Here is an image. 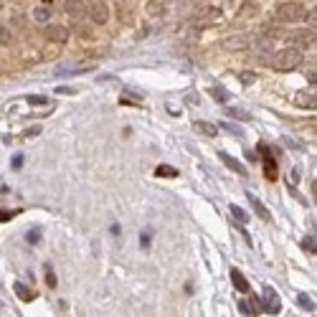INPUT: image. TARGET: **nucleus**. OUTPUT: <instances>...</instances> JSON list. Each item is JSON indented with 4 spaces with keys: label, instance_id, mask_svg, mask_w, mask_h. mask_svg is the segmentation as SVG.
Wrapping results in <instances>:
<instances>
[{
    "label": "nucleus",
    "instance_id": "nucleus-1",
    "mask_svg": "<svg viewBox=\"0 0 317 317\" xmlns=\"http://www.w3.org/2000/svg\"><path fill=\"white\" fill-rule=\"evenodd\" d=\"M300 64H302L300 46H287V49H282L271 56V66H274L277 71H294Z\"/></svg>",
    "mask_w": 317,
    "mask_h": 317
},
{
    "label": "nucleus",
    "instance_id": "nucleus-2",
    "mask_svg": "<svg viewBox=\"0 0 317 317\" xmlns=\"http://www.w3.org/2000/svg\"><path fill=\"white\" fill-rule=\"evenodd\" d=\"M307 16H310V10L302 3H282L274 10V18L279 23H302V20H307Z\"/></svg>",
    "mask_w": 317,
    "mask_h": 317
},
{
    "label": "nucleus",
    "instance_id": "nucleus-3",
    "mask_svg": "<svg viewBox=\"0 0 317 317\" xmlns=\"http://www.w3.org/2000/svg\"><path fill=\"white\" fill-rule=\"evenodd\" d=\"M262 302H264V307H267L271 315H279V312H282V302H279V294H277L274 287H264Z\"/></svg>",
    "mask_w": 317,
    "mask_h": 317
},
{
    "label": "nucleus",
    "instance_id": "nucleus-4",
    "mask_svg": "<svg viewBox=\"0 0 317 317\" xmlns=\"http://www.w3.org/2000/svg\"><path fill=\"white\" fill-rule=\"evenodd\" d=\"M43 36H46V41H51V43H66L69 41V31H66L64 26H46L43 28Z\"/></svg>",
    "mask_w": 317,
    "mask_h": 317
},
{
    "label": "nucleus",
    "instance_id": "nucleus-5",
    "mask_svg": "<svg viewBox=\"0 0 317 317\" xmlns=\"http://www.w3.org/2000/svg\"><path fill=\"white\" fill-rule=\"evenodd\" d=\"M89 18H92L97 26H104L107 20H109V10H107V5H104V3H94L92 8H89Z\"/></svg>",
    "mask_w": 317,
    "mask_h": 317
},
{
    "label": "nucleus",
    "instance_id": "nucleus-6",
    "mask_svg": "<svg viewBox=\"0 0 317 317\" xmlns=\"http://www.w3.org/2000/svg\"><path fill=\"white\" fill-rule=\"evenodd\" d=\"M64 10L69 13V18L71 20H79L84 13H89L86 10V5H84V0H66V5H64Z\"/></svg>",
    "mask_w": 317,
    "mask_h": 317
},
{
    "label": "nucleus",
    "instance_id": "nucleus-7",
    "mask_svg": "<svg viewBox=\"0 0 317 317\" xmlns=\"http://www.w3.org/2000/svg\"><path fill=\"white\" fill-rule=\"evenodd\" d=\"M193 130L198 132V134H203V137H216L218 134V127L213 122H206V119H196L193 122Z\"/></svg>",
    "mask_w": 317,
    "mask_h": 317
},
{
    "label": "nucleus",
    "instance_id": "nucleus-8",
    "mask_svg": "<svg viewBox=\"0 0 317 317\" xmlns=\"http://www.w3.org/2000/svg\"><path fill=\"white\" fill-rule=\"evenodd\" d=\"M292 41L300 43V46H310L315 43V33L310 28H300V31H292Z\"/></svg>",
    "mask_w": 317,
    "mask_h": 317
},
{
    "label": "nucleus",
    "instance_id": "nucleus-9",
    "mask_svg": "<svg viewBox=\"0 0 317 317\" xmlns=\"http://www.w3.org/2000/svg\"><path fill=\"white\" fill-rule=\"evenodd\" d=\"M294 104L302 107V109L317 107V94H312V92H297V94H294Z\"/></svg>",
    "mask_w": 317,
    "mask_h": 317
},
{
    "label": "nucleus",
    "instance_id": "nucleus-10",
    "mask_svg": "<svg viewBox=\"0 0 317 317\" xmlns=\"http://www.w3.org/2000/svg\"><path fill=\"white\" fill-rule=\"evenodd\" d=\"M246 198H249V203H251V208H254V213H256L259 218H264V221H269V218H271V213L267 211V206H264V203L259 200V198H256L254 193H249Z\"/></svg>",
    "mask_w": 317,
    "mask_h": 317
},
{
    "label": "nucleus",
    "instance_id": "nucleus-11",
    "mask_svg": "<svg viewBox=\"0 0 317 317\" xmlns=\"http://www.w3.org/2000/svg\"><path fill=\"white\" fill-rule=\"evenodd\" d=\"M218 157H221V163H223L226 167H231L234 173H239V175H244V173H246V167H244L239 160H236V157H231L229 152H218Z\"/></svg>",
    "mask_w": 317,
    "mask_h": 317
},
{
    "label": "nucleus",
    "instance_id": "nucleus-12",
    "mask_svg": "<svg viewBox=\"0 0 317 317\" xmlns=\"http://www.w3.org/2000/svg\"><path fill=\"white\" fill-rule=\"evenodd\" d=\"M231 279H234V287L239 289V292H244V294H251V287H249V282L244 279V274L239 269H231Z\"/></svg>",
    "mask_w": 317,
    "mask_h": 317
},
{
    "label": "nucleus",
    "instance_id": "nucleus-13",
    "mask_svg": "<svg viewBox=\"0 0 317 317\" xmlns=\"http://www.w3.org/2000/svg\"><path fill=\"white\" fill-rule=\"evenodd\" d=\"M239 310H241L244 315L256 317V315H259V302L251 297V294H249V300H241V302H239Z\"/></svg>",
    "mask_w": 317,
    "mask_h": 317
},
{
    "label": "nucleus",
    "instance_id": "nucleus-14",
    "mask_svg": "<svg viewBox=\"0 0 317 317\" xmlns=\"http://www.w3.org/2000/svg\"><path fill=\"white\" fill-rule=\"evenodd\" d=\"M13 289H16V294H18V297L20 300H23V302H31L33 297H36V294H33L26 284H23V282H16V284H13Z\"/></svg>",
    "mask_w": 317,
    "mask_h": 317
},
{
    "label": "nucleus",
    "instance_id": "nucleus-15",
    "mask_svg": "<svg viewBox=\"0 0 317 317\" xmlns=\"http://www.w3.org/2000/svg\"><path fill=\"white\" fill-rule=\"evenodd\" d=\"M33 18H36L38 23H46V20L51 18V8L49 5H38L36 10H33Z\"/></svg>",
    "mask_w": 317,
    "mask_h": 317
},
{
    "label": "nucleus",
    "instance_id": "nucleus-16",
    "mask_svg": "<svg viewBox=\"0 0 317 317\" xmlns=\"http://www.w3.org/2000/svg\"><path fill=\"white\" fill-rule=\"evenodd\" d=\"M229 211H231V216H234L236 221H239V223H246V221H249V213H246L241 206H236V203H231Z\"/></svg>",
    "mask_w": 317,
    "mask_h": 317
},
{
    "label": "nucleus",
    "instance_id": "nucleus-17",
    "mask_svg": "<svg viewBox=\"0 0 317 317\" xmlns=\"http://www.w3.org/2000/svg\"><path fill=\"white\" fill-rule=\"evenodd\" d=\"M155 175L157 178H178V170H175V167H170V165H157L155 167Z\"/></svg>",
    "mask_w": 317,
    "mask_h": 317
},
{
    "label": "nucleus",
    "instance_id": "nucleus-18",
    "mask_svg": "<svg viewBox=\"0 0 317 317\" xmlns=\"http://www.w3.org/2000/svg\"><path fill=\"white\" fill-rule=\"evenodd\" d=\"M226 115L234 117V119H241V122L251 119V115H249V112H244V109H239V107H229V109H226Z\"/></svg>",
    "mask_w": 317,
    "mask_h": 317
},
{
    "label": "nucleus",
    "instance_id": "nucleus-19",
    "mask_svg": "<svg viewBox=\"0 0 317 317\" xmlns=\"http://www.w3.org/2000/svg\"><path fill=\"white\" fill-rule=\"evenodd\" d=\"M264 167H267V178H269V180H274V178H277V163H274V157H269V155H267Z\"/></svg>",
    "mask_w": 317,
    "mask_h": 317
},
{
    "label": "nucleus",
    "instance_id": "nucleus-20",
    "mask_svg": "<svg viewBox=\"0 0 317 317\" xmlns=\"http://www.w3.org/2000/svg\"><path fill=\"white\" fill-rule=\"evenodd\" d=\"M297 304H300L302 310H310V312L315 310V302L307 297V294H297Z\"/></svg>",
    "mask_w": 317,
    "mask_h": 317
},
{
    "label": "nucleus",
    "instance_id": "nucleus-21",
    "mask_svg": "<svg viewBox=\"0 0 317 317\" xmlns=\"http://www.w3.org/2000/svg\"><path fill=\"white\" fill-rule=\"evenodd\" d=\"M302 249H304V251H310V254H317V239H315V236H307V239L302 241Z\"/></svg>",
    "mask_w": 317,
    "mask_h": 317
},
{
    "label": "nucleus",
    "instance_id": "nucleus-22",
    "mask_svg": "<svg viewBox=\"0 0 317 317\" xmlns=\"http://www.w3.org/2000/svg\"><path fill=\"white\" fill-rule=\"evenodd\" d=\"M256 49L262 51V53H271V38H267V36H262L256 41Z\"/></svg>",
    "mask_w": 317,
    "mask_h": 317
},
{
    "label": "nucleus",
    "instance_id": "nucleus-23",
    "mask_svg": "<svg viewBox=\"0 0 317 317\" xmlns=\"http://www.w3.org/2000/svg\"><path fill=\"white\" fill-rule=\"evenodd\" d=\"M43 271H46V284L53 289V287H56V274H53V267H51V264H43Z\"/></svg>",
    "mask_w": 317,
    "mask_h": 317
},
{
    "label": "nucleus",
    "instance_id": "nucleus-24",
    "mask_svg": "<svg viewBox=\"0 0 317 317\" xmlns=\"http://www.w3.org/2000/svg\"><path fill=\"white\" fill-rule=\"evenodd\" d=\"M211 97L216 99V101H226V99H229V94H226L223 86H213V89H211Z\"/></svg>",
    "mask_w": 317,
    "mask_h": 317
},
{
    "label": "nucleus",
    "instance_id": "nucleus-25",
    "mask_svg": "<svg viewBox=\"0 0 317 317\" xmlns=\"http://www.w3.org/2000/svg\"><path fill=\"white\" fill-rule=\"evenodd\" d=\"M26 101H28V104H33V107H46V104H49V99H46V97H36V94L26 97Z\"/></svg>",
    "mask_w": 317,
    "mask_h": 317
},
{
    "label": "nucleus",
    "instance_id": "nucleus-26",
    "mask_svg": "<svg viewBox=\"0 0 317 317\" xmlns=\"http://www.w3.org/2000/svg\"><path fill=\"white\" fill-rule=\"evenodd\" d=\"M226 46H229V49H241V46H249V41L246 38H229V41H226Z\"/></svg>",
    "mask_w": 317,
    "mask_h": 317
},
{
    "label": "nucleus",
    "instance_id": "nucleus-27",
    "mask_svg": "<svg viewBox=\"0 0 317 317\" xmlns=\"http://www.w3.org/2000/svg\"><path fill=\"white\" fill-rule=\"evenodd\" d=\"M307 23H310L312 28H317V8H312V10H310V16H307Z\"/></svg>",
    "mask_w": 317,
    "mask_h": 317
},
{
    "label": "nucleus",
    "instance_id": "nucleus-28",
    "mask_svg": "<svg viewBox=\"0 0 317 317\" xmlns=\"http://www.w3.org/2000/svg\"><path fill=\"white\" fill-rule=\"evenodd\" d=\"M38 239H41V231H38V229H33V231L28 234V241H31V244H38Z\"/></svg>",
    "mask_w": 317,
    "mask_h": 317
},
{
    "label": "nucleus",
    "instance_id": "nucleus-29",
    "mask_svg": "<svg viewBox=\"0 0 317 317\" xmlns=\"http://www.w3.org/2000/svg\"><path fill=\"white\" fill-rule=\"evenodd\" d=\"M140 244H142V246H150V234H147V231L140 234Z\"/></svg>",
    "mask_w": 317,
    "mask_h": 317
},
{
    "label": "nucleus",
    "instance_id": "nucleus-30",
    "mask_svg": "<svg viewBox=\"0 0 317 317\" xmlns=\"http://www.w3.org/2000/svg\"><path fill=\"white\" fill-rule=\"evenodd\" d=\"M38 132H41V127H31V130H26V137H36Z\"/></svg>",
    "mask_w": 317,
    "mask_h": 317
},
{
    "label": "nucleus",
    "instance_id": "nucleus-31",
    "mask_svg": "<svg viewBox=\"0 0 317 317\" xmlns=\"http://www.w3.org/2000/svg\"><path fill=\"white\" fill-rule=\"evenodd\" d=\"M10 218H13V213H10V211H3V213H0V221H10Z\"/></svg>",
    "mask_w": 317,
    "mask_h": 317
},
{
    "label": "nucleus",
    "instance_id": "nucleus-32",
    "mask_svg": "<svg viewBox=\"0 0 317 317\" xmlns=\"http://www.w3.org/2000/svg\"><path fill=\"white\" fill-rule=\"evenodd\" d=\"M20 165H23V157H20V155H18V157H13V167H16V170H18Z\"/></svg>",
    "mask_w": 317,
    "mask_h": 317
},
{
    "label": "nucleus",
    "instance_id": "nucleus-33",
    "mask_svg": "<svg viewBox=\"0 0 317 317\" xmlns=\"http://www.w3.org/2000/svg\"><path fill=\"white\" fill-rule=\"evenodd\" d=\"M56 94H76V92H74V89H69V86H66V89L61 86V89H59V92H56Z\"/></svg>",
    "mask_w": 317,
    "mask_h": 317
},
{
    "label": "nucleus",
    "instance_id": "nucleus-34",
    "mask_svg": "<svg viewBox=\"0 0 317 317\" xmlns=\"http://www.w3.org/2000/svg\"><path fill=\"white\" fill-rule=\"evenodd\" d=\"M0 33H3V36H0V41H3V43H8V41H10V36H8V31L3 28V31H0Z\"/></svg>",
    "mask_w": 317,
    "mask_h": 317
},
{
    "label": "nucleus",
    "instance_id": "nucleus-35",
    "mask_svg": "<svg viewBox=\"0 0 317 317\" xmlns=\"http://www.w3.org/2000/svg\"><path fill=\"white\" fill-rule=\"evenodd\" d=\"M312 188H315V198H317V180H315V183H312Z\"/></svg>",
    "mask_w": 317,
    "mask_h": 317
},
{
    "label": "nucleus",
    "instance_id": "nucleus-36",
    "mask_svg": "<svg viewBox=\"0 0 317 317\" xmlns=\"http://www.w3.org/2000/svg\"><path fill=\"white\" fill-rule=\"evenodd\" d=\"M99 3H101V0H99Z\"/></svg>",
    "mask_w": 317,
    "mask_h": 317
}]
</instances>
